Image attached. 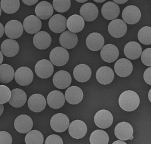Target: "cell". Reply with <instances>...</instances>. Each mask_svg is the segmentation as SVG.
<instances>
[{
	"instance_id": "6da1fadb",
	"label": "cell",
	"mask_w": 151,
	"mask_h": 144,
	"mask_svg": "<svg viewBox=\"0 0 151 144\" xmlns=\"http://www.w3.org/2000/svg\"><path fill=\"white\" fill-rule=\"evenodd\" d=\"M119 103L124 111H133L139 107L140 97L135 91L127 90L123 92L119 96Z\"/></svg>"
},
{
	"instance_id": "7a4b0ae2",
	"label": "cell",
	"mask_w": 151,
	"mask_h": 144,
	"mask_svg": "<svg viewBox=\"0 0 151 144\" xmlns=\"http://www.w3.org/2000/svg\"><path fill=\"white\" fill-rule=\"evenodd\" d=\"M49 58L51 63L54 66L61 67L68 63L69 54L67 49L62 47H56L51 50Z\"/></svg>"
},
{
	"instance_id": "3957f363",
	"label": "cell",
	"mask_w": 151,
	"mask_h": 144,
	"mask_svg": "<svg viewBox=\"0 0 151 144\" xmlns=\"http://www.w3.org/2000/svg\"><path fill=\"white\" fill-rule=\"evenodd\" d=\"M141 11L138 7L134 5H129L122 11V18L125 24L134 25L137 24L141 18Z\"/></svg>"
},
{
	"instance_id": "277c9868",
	"label": "cell",
	"mask_w": 151,
	"mask_h": 144,
	"mask_svg": "<svg viewBox=\"0 0 151 144\" xmlns=\"http://www.w3.org/2000/svg\"><path fill=\"white\" fill-rule=\"evenodd\" d=\"M70 124L69 118L63 113H57L50 119V125L54 131L62 133L65 132Z\"/></svg>"
},
{
	"instance_id": "5b68a950",
	"label": "cell",
	"mask_w": 151,
	"mask_h": 144,
	"mask_svg": "<svg viewBox=\"0 0 151 144\" xmlns=\"http://www.w3.org/2000/svg\"><path fill=\"white\" fill-rule=\"evenodd\" d=\"M15 81L17 84L22 86H26L31 84L34 80V73L30 68L21 67L15 72Z\"/></svg>"
},
{
	"instance_id": "8992f818",
	"label": "cell",
	"mask_w": 151,
	"mask_h": 144,
	"mask_svg": "<svg viewBox=\"0 0 151 144\" xmlns=\"http://www.w3.org/2000/svg\"><path fill=\"white\" fill-rule=\"evenodd\" d=\"M53 64L49 60L42 59L37 62L35 66V71L38 77L41 79L50 77L54 72Z\"/></svg>"
},
{
	"instance_id": "52a82bcc",
	"label": "cell",
	"mask_w": 151,
	"mask_h": 144,
	"mask_svg": "<svg viewBox=\"0 0 151 144\" xmlns=\"http://www.w3.org/2000/svg\"><path fill=\"white\" fill-rule=\"evenodd\" d=\"M94 123L101 129L109 128L113 122V117L111 112L106 110L98 111L94 115Z\"/></svg>"
},
{
	"instance_id": "ba28073f",
	"label": "cell",
	"mask_w": 151,
	"mask_h": 144,
	"mask_svg": "<svg viewBox=\"0 0 151 144\" xmlns=\"http://www.w3.org/2000/svg\"><path fill=\"white\" fill-rule=\"evenodd\" d=\"M4 31L8 38L17 39L20 38L23 33V25L18 20H10L6 24Z\"/></svg>"
},
{
	"instance_id": "9c48e42d",
	"label": "cell",
	"mask_w": 151,
	"mask_h": 144,
	"mask_svg": "<svg viewBox=\"0 0 151 144\" xmlns=\"http://www.w3.org/2000/svg\"><path fill=\"white\" fill-rule=\"evenodd\" d=\"M108 29L111 36L115 39H119L127 34V26L124 20L116 18L110 23Z\"/></svg>"
},
{
	"instance_id": "30bf717a",
	"label": "cell",
	"mask_w": 151,
	"mask_h": 144,
	"mask_svg": "<svg viewBox=\"0 0 151 144\" xmlns=\"http://www.w3.org/2000/svg\"><path fill=\"white\" fill-rule=\"evenodd\" d=\"M68 130L70 137L75 139H80L86 135L88 128L86 123L82 120H76L69 124Z\"/></svg>"
},
{
	"instance_id": "8fae6325",
	"label": "cell",
	"mask_w": 151,
	"mask_h": 144,
	"mask_svg": "<svg viewBox=\"0 0 151 144\" xmlns=\"http://www.w3.org/2000/svg\"><path fill=\"white\" fill-rule=\"evenodd\" d=\"M115 135L120 140L125 141L130 140L133 136L134 129L132 125L126 122H122L116 125L115 128Z\"/></svg>"
},
{
	"instance_id": "7c38bea8",
	"label": "cell",
	"mask_w": 151,
	"mask_h": 144,
	"mask_svg": "<svg viewBox=\"0 0 151 144\" xmlns=\"http://www.w3.org/2000/svg\"><path fill=\"white\" fill-rule=\"evenodd\" d=\"M114 71L119 76L125 77L130 76L133 71V65L129 59L122 58L115 62Z\"/></svg>"
},
{
	"instance_id": "4fadbf2b",
	"label": "cell",
	"mask_w": 151,
	"mask_h": 144,
	"mask_svg": "<svg viewBox=\"0 0 151 144\" xmlns=\"http://www.w3.org/2000/svg\"><path fill=\"white\" fill-rule=\"evenodd\" d=\"M32 119L27 115H21L15 119L14 127L16 130L20 133H27L33 128Z\"/></svg>"
},
{
	"instance_id": "5bb4252c",
	"label": "cell",
	"mask_w": 151,
	"mask_h": 144,
	"mask_svg": "<svg viewBox=\"0 0 151 144\" xmlns=\"http://www.w3.org/2000/svg\"><path fill=\"white\" fill-rule=\"evenodd\" d=\"M72 82L70 74L64 70L57 72L53 77V84L58 89L64 90L69 87Z\"/></svg>"
},
{
	"instance_id": "9a60e30c",
	"label": "cell",
	"mask_w": 151,
	"mask_h": 144,
	"mask_svg": "<svg viewBox=\"0 0 151 144\" xmlns=\"http://www.w3.org/2000/svg\"><path fill=\"white\" fill-rule=\"evenodd\" d=\"M83 92L81 88L76 86L68 87L65 92V100L70 105H78L83 99Z\"/></svg>"
},
{
	"instance_id": "2e32d148",
	"label": "cell",
	"mask_w": 151,
	"mask_h": 144,
	"mask_svg": "<svg viewBox=\"0 0 151 144\" xmlns=\"http://www.w3.org/2000/svg\"><path fill=\"white\" fill-rule=\"evenodd\" d=\"M79 13L84 21H93L98 16V8L94 4L87 3L84 4L80 8Z\"/></svg>"
},
{
	"instance_id": "e0dca14e",
	"label": "cell",
	"mask_w": 151,
	"mask_h": 144,
	"mask_svg": "<svg viewBox=\"0 0 151 144\" xmlns=\"http://www.w3.org/2000/svg\"><path fill=\"white\" fill-rule=\"evenodd\" d=\"M100 55L104 61L108 63L115 62L119 58V50L115 45L109 44L104 45L102 47Z\"/></svg>"
},
{
	"instance_id": "ac0fdd59",
	"label": "cell",
	"mask_w": 151,
	"mask_h": 144,
	"mask_svg": "<svg viewBox=\"0 0 151 144\" xmlns=\"http://www.w3.org/2000/svg\"><path fill=\"white\" fill-rule=\"evenodd\" d=\"M67 20L62 15L57 14L51 16L49 21L50 30L55 34H60L64 32L67 28L66 26Z\"/></svg>"
},
{
	"instance_id": "d6986e66",
	"label": "cell",
	"mask_w": 151,
	"mask_h": 144,
	"mask_svg": "<svg viewBox=\"0 0 151 144\" xmlns=\"http://www.w3.org/2000/svg\"><path fill=\"white\" fill-rule=\"evenodd\" d=\"M23 30L29 34H35L40 32L42 28V22L40 18L35 15L27 16L23 21Z\"/></svg>"
},
{
	"instance_id": "ffe728a7",
	"label": "cell",
	"mask_w": 151,
	"mask_h": 144,
	"mask_svg": "<svg viewBox=\"0 0 151 144\" xmlns=\"http://www.w3.org/2000/svg\"><path fill=\"white\" fill-rule=\"evenodd\" d=\"M91 68L84 64H79L75 67L73 71V76L76 80L79 82H86L91 77Z\"/></svg>"
},
{
	"instance_id": "44dd1931",
	"label": "cell",
	"mask_w": 151,
	"mask_h": 144,
	"mask_svg": "<svg viewBox=\"0 0 151 144\" xmlns=\"http://www.w3.org/2000/svg\"><path fill=\"white\" fill-rule=\"evenodd\" d=\"M115 77L114 72L108 66H102L98 69L96 73V80L99 83L103 85H109Z\"/></svg>"
},
{
	"instance_id": "7402d4cb",
	"label": "cell",
	"mask_w": 151,
	"mask_h": 144,
	"mask_svg": "<svg viewBox=\"0 0 151 144\" xmlns=\"http://www.w3.org/2000/svg\"><path fill=\"white\" fill-rule=\"evenodd\" d=\"M46 100L40 94H34L28 100V106L33 112L39 113L43 111L46 106Z\"/></svg>"
},
{
	"instance_id": "603a6c76",
	"label": "cell",
	"mask_w": 151,
	"mask_h": 144,
	"mask_svg": "<svg viewBox=\"0 0 151 144\" xmlns=\"http://www.w3.org/2000/svg\"><path fill=\"white\" fill-rule=\"evenodd\" d=\"M87 47L92 51H98L102 49L105 44V39L103 35L97 32L89 34L86 40Z\"/></svg>"
},
{
	"instance_id": "cb8c5ba5",
	"label": "cell",
	"mask_w": 151,
	"mask_h": 144,
	"mask_svg": "<svg viewBox=\"0 0 151 144\" xmlns=\"http://www.w3.org/2000/svg\"><path fill=\"white\" fill-rule=\"evenodd\" d=\"M59 42L62 47L65 49H71L76 46L78 42V37L76 34L69 30L64 31L59 37Z\"/></svg>"
},
{
	"instance_id": "d4e9b609",
	"label": "cell",
	"mask_w": 151,
	"mask_h": 144,
	"mask_svg": "<svg viewBox=\"0 0 151 144\" xmlns=\"http://www.w3.org/2000/svg\"><path fill=\"white\" fill-rule=\"evenodd\" d=\"M33 43L38 49L45 50L51 45L52 38L47 32L40 31L35 34L33 39Z\"/></svg>"
},
{
	"instance_id": "484cf974",
	"label": "cell",
	"mask_w": 151,
	"mask_h": 144,
	"mask_svg": "<svg viewBox=\"0 0 151 144\" xmlns=\"http://www.w3.org/2000/svg\"><path fill=\"white\" fill-rule=\"evenodd\" d=\"M65 97L62 92L54 90L49 92L47 97V104L52 109L62 108L65 103Z\"/></svg>"
},
{
	"instance_id": "4316f807",
	"label": "cell",
	"mask_w": 151,
	"mask_h": 144,
	"mask_svg": "<svg viewBox=\"0 0 151 144\" xmlns=\"http://www.w3.org/2000/svg\"><path fill=\"white\" fill-rule=\"evenodd\" d=\"M120 8L113 1H108L103 4L101 8L103 16L108 20H115L120 15Z\"/></svg>"
},
{
	"instance_id": "83f0119b",
	"label": "cell",
	"mask_w": 151,
	"mask_h": 144,
	"mask_svg": "<svg viewBox=\"0 0 151 144\" xmlns=\"http://www.w3.org/2000/svg\"><path fill=\"white\" fill-rule=\"evenodd\" d=\"M19 49H20L19 44L14 39H6L4 40L1 45V52L3 55L8 57L15 56L18 53Z\"/></svg>"
},
{
	"instance_id": "f1b7e54d",
	"label": "cell",
	"mask_w": 151,
	"mask_h": 144,
	"mask_svg": "<svg viewBox=\"0 0 151 144\" xmlns=\"http://www.w3.org/2000/svg\"><path fill=\"white\" fill-rule=\"evenodd\" d=\"M11 97L9 100V103L13 107L20 108L24 106L27 100V96L25 92L19 88H16L11 91Z\"/></svg>"
},
{
	"instance_id": "f546056e",
	"label": "cell",
	"mask_w": 151,
	"mask_h": 144,
	"mask_svg": "<svg viewBox=\"0 0 151 144\" xmlns=\"http://www.w3.org/2000/svg\"><path fill=\"white\" fill-rule=\"evenodd\" d=\"M35 12L37 16L42 20H47L53 15L54 8L52 4L47 1H41L37 4Z\"/></svg>"
},
{
	"instance_id": "4dcf8cb0",
	"label": "cell",
	"mask_w": 151,
	"mask_h": 144,
	"mask_svg": "<svg viewBox=\"0 0 151 144\" xmlns=\"http://www.w3.org/2000/svg\"><path fill=\"white\" fill-rule=\"evenodd\" d=\"M85 25V21L78 15H73L69 17L66 21V26L70 32L76 34L81 32Z\"/></svg>"
},
{
	"instance_id": "1f68e13d",
	"label": "cell",
	"mask_w": 151,
	"mask_h": 144,
	"mask_svg": "<svg viewBox=\"0 0 151 144\" xmlns=\"http://www.w3.org/2000/svg\"><path fill=\"white\" fill-rule=\"evenodd\" d=\"M142 52L141 45L137 42H130L127 43L124 47V54L125 56L131 60L139 59Z\"/></svg>"
},
{
	"instance_id": "d6a6232c",
	"label": "cell",
	"mask_w": 151,
	"mask_h": 144,
	"mask_svg": "<svg viewBox=\"0 0 151 144\" xmlns=\"http://www.w3.org/2000/svg\"><path fill=\"white\" fill-rule=\"evenodd\" d=\"M15 71L10 65L4 64L0 65V82L7 84L10 82L14 78Z\"/></svg>"
},
{
	"instance_id": "836d02e7",
	"label": "cell",
	"mask_w": 151,
	"mask_h": 144,
	"mask_svg": "<svg viewBox=\"0 0 151 144\" xmlns=\"http://www.w3.org/2000/svg\"><path fill=\"white\" fill-rule=\"evenodd\" d=\"M89 142L91 144H108L109 136L105 131L96 130L91 133L89 137Z\"/></svg>"
},
{
	"instance_id": "e575fe53",
	"label": "cell",
	"mask_w": 151,
	"mask_h": 144,
	"mask_svg": "<svg viewBox=\"0 0 151 144\" xmlns=\"http://www.w3.org/2000/svg\"><path fill=\"white\" fill-rule=\"evenodd\" d=\"M20 0H1V10L7 14L15 13L20 8Z\"/></svg>"
},
{
	"instance_id": "d590c367",
	"label": "cell",
	"mask_w": 151,
	"mask_h": 144,
	"mask_svg": "<svg viewBox=\"0 0 151 144\" xmlns=\"http://www.w3.org/2000/svg\"><path fill=\"white\" fill-rule=\"evenodd\" d=\"M44 141L43 135L36 130L28 132L25 138L26 144H43Z\"/></svg>"
},
{
	"instance_id": "8d00e7d4",
	"label": "cell",
	"mask_w": 151,
	"mask_h": 144,
	"mask_svg": "<svg viewBox=\"0 0 151 144\" xmlns=\"http://www.w3.org/2000/svg\"><path fill=\"white\" fill-rule=\"evenodd\" d=\"M138 39L144 45L151 44V27H144L138 32Z\"/></svg>"
},
{
	"instance_id": "74e56055",
	"label": "cell",
	"mask_w": 151,
	"mask_h": 144,
	"mask_svg": "<svg viewBox=\"0 0 151 144\" xmlns=\"http://www.w3.org/2000/svg\"><path fill=\"white\" fill-rule=\"evenodd\" d=\"M53 8L59 13L68 11L71 6L70 0H53Z\"/></svg>"
},
{
	"instance_id": "f35d334b",
	"label": "cell",
	"mask_w": 151,
	"mask_h": 144,
	"mask_svg": "<svg viewBox=\"0 0 151 144\" xmlns=\"http://www.w3.org/2000/svg\"><path fill=\"white\" fill-rule=\"evenodd\" d=\"M11 91L6 86L0 85V104L3 105L9 101L11 97Z\"/></svg>"
},
{
	"instance_id": "ab89813d",
	"label": "cell",
	"mask_w": 151,
	"mask_h": 144,
	"mask_svg": "<svg viewBox=\"0 0 151 144\" xmlns=\"http://www.w3.org/2000/svg\"><path fill=\"white\" fill-rule=\"evenodd\" d=\"M141 60L146 66H151V48L145 49L141 54Z\"/></svg>"
},
{
	"instance_id": "60d3db41",
	"label": "cell",
	"mask_w": 151,
	"mask_h": 144,
	"mask_svg": "<svg viewBox=\"0 0 151 144\" xmlns=\"http://www.w3.org/2000/svg\"><path fill=\"white\" fill-rule=\"evenodd\" d=\"M45 144H63V140L58 135L52 134L46 138Z\"/></svg>"
},
{
	"instance_id": "b9f144b4",
	"label": "cell",
	"mask_w": 151,
	"mask_h": 144,
	"mask_svg": "<svg viewBox=\"0 0 151 144\" xmlns=\"http://www.w3.org/2000/svg\"><path fill=\"white\" fill-rule=\"evenodd\" d=\"M11 135L5 131L0 132V144H12Z\"/></svg>"
},
{
	"instance_id": "7bdbcfd3",
	"label": "cell",
	"mask_w": 151,
	"mask_h": 144,
	"mask_svg": "<svg viewBox=\"0 0 151 144\" xmlns=\"http://www.w3.org/2000/svg\"><path fill=\"white\" fill-rule=\"evenodd\" d=\"M144 79L145 82L149 85H151V67H149L144 73Z\"/></svg>"
},
{
	"instance_id": "ee69618b",
	"label": "cell",
	"mask_w": 151,
	"mask_h": 144,
	"mask_svg": "<svg viewBox=\"0 0 151 144\" xmlns=\"http://www.w3.org/2000/svg\"><path fill=\"white\" fill-rule=\"evenodd\" d=\"M22 1L23 3L27 4L28 6H32L34 5V4H35L39 1V0H22Z\"/></svg>"
},
{
	"instance_id": "f6af8a7d",
	"label": "cell",
	"mask_w": 151,
	"mask_h": 144,
	"mask_svg": "<svg viewBox=\"0 0 151 144\" xmlns=\"http://www.w3.org/2000/svg\"><path fill=\"white\" fill-rule=\"evenodd\" d=\"M113 2L116 3V4H124V3H127L129 1V0H113Z\"/></svg>"
},
{
	"instance_id": "bcb514c9",
	"label": "cell",
	"mask_w": 151,
	"mask_h": 144,
	"mask_svg": "<svg viewBox=\"0 0 151 144\" xmlns=\"http://www.w3.org/2000/svg\"><path fill=\"white\" fill-rule=\"evenodd\" d=\"M4 33V27L1 23H0V38H1V37H3Z\"/></svg>"
},
{
	"instance_id": "7dc6e473",
	"label": "cell",
	"mask_w": 151,
	"mask_h": 144,
	"mask_svg": "<svg viewBox=\"0 0 151 144\" xmlns=\"http://www.w3.org/2000/svg\"><path fill=\"white\" fill-rule=\"evenodd\" d=\"M112 144H127V143L124 141H122V140H119L115 141Z\"/></svg>"
},
{
	"instance_id": "c3c4849f",
	"label": "cell",
	"mask_w": 151,
	"mask_h": 144,
	"mask_svg": "<svg viewBox=\"0 0 151 144\" xmlns=\"http://www.w3.org/2000/svg\"><path fill=\"white\" fill-rule=\"evenodd\" d=\"M4 111V106L3 105L0 104V116H1Z\"/></svg>"
},
{
	"instance_id": "681fc988",
	"label": "cell",
	"mask_w": 151,
	"mask_h": 144,
	"mask_svg": "<svg viewBox=\"0 0 151 144\" xmlns=\"http://www.w3.org/2000/svg\"><path fill=\"white\" fill-rule=\"evenodd\" d=\"M3 55L2 54V52H1V50H0V65H1L3 61Z\"/></svg>"
},
{
	"instance_id": "f907efd6",
	"label": "cell",
	"mask_w": 151,
	"mask_h": 144,
	"mask_svg": "<svg viewBox=\"0 0 151 144\" xmlns=\"http://www.w3.org/2000/svg\"><path fill=\"white\" fill-rule=\"evenodd\" d=\"M88 1V0H76V1H77L78 3H85Z\"/></svg>"
},
{
	"instance_id": "816d5d0a",
	"label": "cell",
	"mask_w": 151,
	"mask_h": 144,
	"mask_svg": "<svg viewBox=\"0 0 151 144\" xmlns=\"http://www.w3.org/2000/svg\"><path fill=\"white\" fill-rule=\"evenodd\" d=\"M93 1H94L96 3H103L104 1H105L106 0H93Z\"/></svg>"
},
{
	"instance_id": "f5cc1de1",
	"label": "cell",
	"mask_w": 151,
	"mask_h": 144,
	"mask_svg": "<svg viewBox=\"0 0 151 144\" xmlns=\"http://www.w3.org/2000/svg\"><path fill=\"white\" fill-rule=\"evenodd\" d=\"M150 92H151V90L149 91V98L150 101H151V99H150Z\"/></svg>"
},
{
	"instance_id": "db71d44e",
	"label": "cell",
	"mask_w": 151,
	"mask_h": 144,
	"mask_svg": "<svg viewBox=\"0 0 151 144\" xmlns=\"http://www.w3.org/2000/svg\"><path fill=\"white\" fill-rule=\"evenodd\" d=\"M1 11H2L1 8V6H0V16H1Z\"/></svg>"
}]
</instances>
